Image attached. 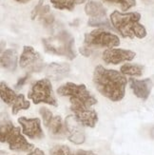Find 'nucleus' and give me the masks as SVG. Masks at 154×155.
I'll list each match as a JSON object with an SVG mask.
<instances>
[{"instance_id": "6e6552de", "label": "nucleus", "mask_w": 154, "mask_h": 155, "mask_svg": "<svg viewBox=\"0 0 154 155\" xmlns=\"http://www.w3.org/2000/svg\"><path fill=\"white\" fill-rule=\"evenodd\" d=\"M19 65L28 73L40 72L45 68V62L40 53L31 46H24L20 55Z\"/></svg>"}, {"instance_id": "20e7f679", "label": "nucleus", "mask_w": 154, "mask_h": 155, "mask_svg": "<svg viewBox=\"0 0 154 155\" xmlns=\"http://www.w3.org/2000/svg\"><path fill=\"white\" fill-rule=\"evenodd\" d=\"M42 43L46 52L48 53L64 56L70 60L76 57V53L73 48L74 38L66 31H62L58 32L56 35L43 39Z\"/></svg>"}, {"instance_id": "f03ea898", "label": "nucleus", "mask_w": 154, "mask_h": 155, "mask_svg": "<svg viewBox=\"0 0 154 155\" xmlns=\"http://www.w3.org/2000/svg\"><path fill=\"white\" fill-rule=\"evenodd\" d=\"M141 15L139 12H120L114 11L110 15V22L124 38H139L146 36V30L140 23Z\"/></svg>"}, {"instance_id": "9b49d317", "label": "nucleus", "mask_w": 154, "mask_h": 155, "mask_svg": "<svg viewBox=\"0 0 154 155\" xmlns=\"http://www.w3.org/2000/svg\"><path fill=\"white\" fill-rule=\"evenodd\" d=\"M18 123L22 127V132L24 135L30 139L38 140L44 138V132L41 127V121L39 118H26L20 117Z\"/></svg>"}, {"instance_id": "c85d7f7f", "label": "nucleus", "mask_w": 154, "mask_h": 155, "mask_svg": "<svg viewBox=\"0 0 154 155\" xmlns=\"http://www.w3.org/2000/svg\"><path fill=\"white\" fill-rule=\"evenodd\" d=\"M150 134H151V137L154 139V127H153V129L151 130V131H150Z\"/></svg>"}, {"instance_id": "bb28decb", "label": "nucleus", "mask_w": 154, "mask_h": 155, "mask_svg": "<svg viewBox=\"0 0 154 155\" xmlns=\"http://www.w3.org/2000/svg\"><path fill=\"white\" fill-rule=\"evenodd\" d=\"M28 155H45V153L39 149H34L32 151H31Z\"/></svg>"}, {"instance_id": "dca6fc26", "label": "nucleus", "mask_w": 154, "mask_h": 155, "mask_svg": "<svg viewBox=\"0 0 154 155\" xmlns=\"http://www.w3.org/2000/svg\"><path fill=\"white\" fill-rule=\"evenodd\" d=\"M31 19H39L45 26H51L54 22V16L51 13L50 6L45 4L44 0H39L38 4L31 12Z\"/></svg>"}, {"instance_id": "0eeeda50", "label": "nucleus", "mask_w": 154, "mask_h": 155, "mask_svg": "<svg viewBox=\"0 0 154 155\" xmlns=\"http://www.w3.org/2000/svg\"><path fill=\"white\" fill-rule=\"evenodd\" d=\"M28 98L35 105L44 103L53 107L57 106V101L52 91V85L47 78L36 81L31 86V89L28 93Z\"/></svg>"}, {"instance_id": "6ab92c4d", "label": "nucleus", "mask_w": 154, "mask_h": 155, "mask_svg": "<svg viewBox=\"0 0 154 155\" xmlns=\"http://www.w3.org/2000/svg\"><path fill=\"white\" fill-rule=\"evenodd\" d=\"M18 56L16 51L9 49L5 51H2L1 54V66L2 68L8 70L10 71H15L17 68Z\"/></svg>"}, {"instance_id": "412c9836", "label": "nucleus", "mask_w": 154, "mask_h": 155, "mask_svg": "<svg viewBox=\"0 0 154 155\" xmlns=\"http://www.w3.org/2000/svg\"><path fill=\"white\" fill-rule=\"evenodd\" d=\"M51 3L55 9L72 11L75 5L80 4L79 0H51Z\"/></svg>"}, {"instance_id": "a878e982", "label": "nucleus", "mask_w": 154, "mask_h": 155, "mask_svg": "<svg viewBox=\"0 0 154 155\" xmlns=\"http://www.w3.org/2000/svg\"><path fill=\"white\" fill-rule=\"evenodd\" d=\"M27 80H28V75L24 76L23 78H20V79L18 80L17 84L15 85V87H18V89H19V87H21L26 83V81H27Z\"/></svg>"}, {"instance_id": "4468645a", "label": "nucleus", "mask_w": 154, "mask_h": 155, "mask_svg": "<svg viewBox=\"0 0 154 155\" xmlns=\"http://www.w3.org/2000/svg\"><path fill=\"white\" fill-rule=\"evenodd\" d=\"M70 110L73 113L72 115L82 126L94 127L97 124V113L91 107H72Z\"/></svg>"}, {"instance_id": "a211bd4d", "label": "nucleus", "mask_w": 154, "mask_h": 155, "mask_svg": "<svg viewBox=\"0 0 154 155\" xmlns=\"http://www.w3.org/2000/svg\"><path fill=\"white\" fill-rule=\"evenodd\" d=\"M85 12L91 19H103L106 16V11L103 4L97 0H90L85 6Z\"/></svg>"}, {"instance_id": "ddd939ff", "label": "nucleus", "mask_w": 154, "mask_h": 155, "mask_svg": "<svg viewBox=\"0 0 154 155\" xmlns=\"http://www.w3.org/2000/svg\"><path fill=\"white\" fill-rule=\"evenodd\" d=\"M136 56V53L129 50L124 49H108L103 52V60L106 64L117 65L122 62L131 61Z\"/></svg>"}, {"instance_id": "5701e85b", "label": "nucleus", "mask_w": 154, "mask_h": 155, "mask_svg": "<svg viewBox=\"0 0 154 155\" xmlns=\"http://www.w3.org/2000/svg\"><path fill=\"white\" fill-rule=\"evenodd\" d=\"M103 1L118 5V6H120L121 10L124 12L129 10L130 8H132V7H134L136 5L135 0H103Z\"/></svg>"}, {"instance_id": "7ed1b4c3", "label": "nucleus", "mask_w": 154, "mask_h": 155, "mask_svg": "<svg viewBox=\"0 0 154 155\" xmlns=\"http://www.w3.org/2000/svg\"><path fill=\"white\" fill-rule=\"evenodd\" d=\"M60 96L68 97L72 107H91L97 104V99L92 96L84 84H74L67 82L57 89Z\"/></svg>"}, {"instance_id": "1a4fd4ad", "label": "nucleus", "mask_w": 154, "mask_h": 155, "mask_svg": "<svg viewBox=\"0 0 154 155\" xmlns=\"http://www.w3.org/2000/svg\"><path fill=\"white\" fill-rule=\"evenodd\" d=\"M39 112L43 119L44 126L47 127L50 135L53 138H63L67 136L66 124L61 116L53 115L52 112L45 107H40Z\"/></svg>"}, {"instance_id": "9d476101", "label": "nucleus", "mask_w": 154, "mask_h": 155, "mask_svg": "<svg viewBox=\"0 0 154 155\" xmlns=\"http://www.w3.org/2000/svg\"><path fill=\"white\" fill-rule=\"evenodd\" d=\"M0 91H1V99L5 104L11 107L12 114L15 115L20 110L30 109L31 104L28 100H26L23 94H17L4 81H1L0 83Z\"/></svg>"}, {"instance_id": "f3484780", "label": "nucleus", "mask_w": 154, "mask_h": 155, "mask_svg": "<svg viewBox=\"0 0 154 155\" xmlns=\"http://www.w3.org/2000/svg\"><path fill=\"white\" fill-rule=\"evenodd\" d=\"M70 66L67 63H51L46 68V74L51 80L59 81L65 78L70 72Z\"/></svg>"}, {"instance_id": "2eb2a0df", "label": "nucleus", "mask_w": 154, "mask_h": 155, "mask_svg": "<svg viewBox=\"0 0 154 155\" xmlns=\"http://www.w3.org/2000/svg\"><path fill=\"white\" fill-rule=\"evenodd\" d=\"M129 81L131 90L136 97L144 101L149 97V94L151 92L152 86H153L151 79L146 78V79L139 80L135 78H130Z\"/></svg>"}, {"instance_id": "cd10ccee", "label": "nucleus", "mask_w": 154, "mask_h": 155, "mask_svg": "<svg viewBox=\"0 0 154 155\" xmlns=\"http://www.w3.org/2000/svg\"><path fill=\"white\" fill-rule=\"evenodd\" d=\"M15 1H17L19 3H27V2L31 1V0H15Z\"/></svg>"}, {"instance_id": "aec40b11", "label": "nucleus", "mask_w": 154, "mask_h": 155, "mask_svg": "<svg viewBox=\"0 0 154 155\" xmlns=\"http://www.w3.org/2000/svg\"><path fill=\"white\" fill-rule=\"evenodd\" d=\"M121 72L124 75H129V76H134V77H139L142 76L143 72L145 71L144 66L138 65V64H130L126 63L121 67Z\"/></svg>"}, {"instance_id": "423d86ee", "label": "nucleus", "mask_w": 154, "mask_h": 155, "mask_svg": "<svg viewBox=\"0 0 154 155\" xmlns=\"http://www.w3.org/2000/svg\"><path fill=\"white\" fill-rule=\"evenodd\" d=\"M85 46L88 48H108L112 49L120 45V39L114 33L104 29H96L86 33L84 39Z\"/></svg>"}, {"instance_id": "f8f14e48", "label": "nucleus", "mask_w": 154, "mask_h": 155, "mask_svg": "<svg viewBox=\"0 0 154 155\" xmlns=\"http://www.w3.org/2000/svg\"><path fill=\"white\" fill-rule=\"evenodd\" d=\"M67 137L71 143L75 145H81L85 142L86 136L82 125L74 118L73 115H69L65 120Z\"/></svg>"}, {"instance_id": "39448f33", "label": "nucleus", "mask_w": 154, "mask_h": 155, "mask_svg": "<svg viewBox=\"0 0 154 155\" xmlns=\"http://www.w3.org/2000/svg\"><path fill=\"white\" fill-rule=\"evenodd\" d=\"M1 143H7L11 150L31 152L34 146L29 143L23 136L20 127H15L10 120H2L1 123Z\"/></svg>"}, {"instance_id": "f257e3e1", "label": "nucleus", "mask_w": 154, "mask_h": 155, "mask_svg": "<svg viewBox=\"0 0 154 155\" xmlns=\"http://www.w3.org/2000/svg\"><path fill=\"white\" fill-rule=\"evenodd\" d=\"M93 84L103 96L113 102H119L125 97L128 79L122 72L99 65L93 71Z\"/></svg>"}, {"instance_id": "4be33fe9", "label": "nucleus", "mask_w": 154, "mask_h": 155, "mask_svg": "<svg viewBox=\"0 0 154 155\" xmlns=\"http://www.w3.org/2000/svg\"><path fill=\"white\" fill-rule=\"evenodd\" d=\"M50 155H77V151L73 152L68 146L57 145L51 150Z\"/></svg>"}, {"instance_id": "b1692460", "label": "nucleus", "mask_w": 154, "mask_h": 155, "mask_svg": "<svg viewBox=\"0 0 154 155\" xmlns=\"http://www.w3.org/2000/svg\"><path fill=\"white\" fill-rule=\"evenodd\" d=\"M88 25L90 27H97L100 29H111V26L106 18L103 19H90Z\"/></svg>"}, {"instance_id": "393cba45", "label": "nucleus", "mask_w": 154, "mask_h": 155, "mask_svg": "<svg viewBox=\"0 0 154 155\" xmlns=\"http://www.w3.org/2000/svg\"><path fill=\"white\" fill-rule=\"evenodd\" d=\"M79 51H80V53L83 54L84 56H90L91 54V49L88 48V47H86V46L82 47V48H80Z\"/></svg>"}]
</instances>
